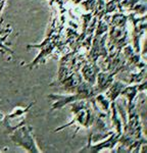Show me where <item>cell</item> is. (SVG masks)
I'll use <instances>...</instances> for the list:
<instances>
[{
	"label": "cell",
	"instance_id": "1",
	"mask_svg": "<svg viewBox=\"0 0 147 153\" xmlns=\"http://www.w3.org/2000/svg\"><path fill=\"white\" fill-rule=\"evenodd\" d=\"M32 128L30 126H24V127L18 128L13 131V134H11L10 140L16 146H22L28 152H42L37 146L35 139L32 134Z\"/></svg>",
	"mask_w": 147,
	"mask_h": 153
},
{
	"label": "cell",
	"instance_id": "2",
	"mask_svg": "<svg viewBox=\"0 0 147 153\" xmlns=\"http://www.w3.org/2000/svg\"><path fill=\"white\" fill-rule=\"evenodd\" d=\"M120 134H112L111 137L107 140H104L103 142L99 143L97 145H91V143L89 141V144L86 146L84 149L80 150V152H91V153H96V152H99L103 149H111V148L114 147V145L119 142V139H120Z\"/></svg>",
	"mask_w": 147,
	"mask_h": 153
},
{
	"label": "cell",
	"instance_id": "3",
	"mask_svg": "<svg viewBox=\"0 0 147 153\" xmlns=\"http://www.w3.org/2000/svg\"><path fill=\"white\" fill-rule=\"evenodd\" d=\"M99 71V68L97 66L96 62L87 61L82 68V76L84 78L85 82H87L90 85H94L96 82V76Z\"/></svg>",
	"mask_w": 147,
	"mask_h": 153
},
{
	"label": "cell",
	"instance_id": "4",
	"mask_svg": "<svg viewBox=\"0 0 147 153\" xmlns=\"http://www.w3.org/2000/svg\"><path fill=\"white\" fill-rule=\"evenodd\" d=\"M5 2H6V0H0V16H1V11H2V9H3V7L4 5H5ZM1 25H2V19H0V33H2V30H1Z\"/></svg>",
	"mask_w": 147,
	"mask_h": 153
},
{
	"label": "cell",
	"instance_id": "5",
	"mask_svg": "<svg viewBox=\"0 0 147 153\" xmlns=\"http://www.w3.org/2000/svg\"><path fill=\"white\" fill-rule=\"evenodd\" d=\"M55 1V0H50V2H51V3H53V2H54Z\"/></svg>",
	"mask_w": 147,
	"mask_h": 153
}]
</instances>
